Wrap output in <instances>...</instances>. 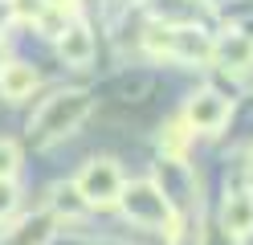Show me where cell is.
I'll return each mask as SVG.
<instances>
[{
	"mask_svg": "<svg viewBox=\"0 0 253 245\" xmlns=\"http://www.w3.org/2000/svg\"><path fill=\"white\" fill-rule=\"evenodd\" d=\"M78 192L86 196V204H115L123 196V176H119L115 163L98 159V163H90V168L78 176Z\"/></svg>",
	"mask_w": 253,
	"mask_h": 245,
	"instance_id": "6da1fadb",
	"label": "cell"
},
{
	"mask_svg": "<svg viewBox=\"0 0 253 245\" xmlns=\"http://www.w3.org/2000/svg\"><path fill=\"white\" fill-rule=\"evenodd\" d=\"M21 168V151H17V143H8V139H0V180H12Z\"/></svg>",
	"mask_w": 253,
	"mask_h": 245,
	"instance_id": "8fae6325",
	"label": "cell"
},
{
	"mask_svg": "<svg viewBox=\"0 0 253 245\" xmlns=\"http://www.w3.org/2000/svg\"><path fill=\"white\" fill-rule=\"evenodd\" d=\"M216 53H220V61H229L233 70H245V65H253V41L241 37V33H229V37L216 45Z\"/></svg>",
	"mask_w": 253,
	"mask_h": 245,
	"instance_id": "ba28073f",
	"label": "cell"
},
{
	"mask_svg": "<svg viewBox=\"0 0 253 245\" xmlns=\"http://www.w3.org/2000/svg\"><path fill=\"white\" fill-rule=\"evenodd\" d=\"M212 45L204 41L200 29H171L168 37V57H184V61H196V57H209Z\"/></svg>",
	"mask_w": 253,
	"mask_h": 245,
	"instance_id": "8992f818",
	"label": "cell"
},
{
	"mask_svg": "<svg viewBox=\"0 0 253 245\" xmlns=\"http://www.w3.org/2000/svg\"><path fill=\"white\" fill-rule=\"evenodd\" d=\"M229 119V102L212 90H204L192 98V106H188V123H192L196 131H216L220 123Z\"/></svg>",
	"mask_w": 253,
	"mask_h": 245,
	"instance_id": "3957f363",
	"label": "cell"
},
{
	"mask_svg": "<svg viewBox=\"0 0 253 245\" xmlns=\"http://www.w3.org/2000/svg\"><path fill=\"white\" fill-rule=\"evenodd\" d=\"M21 229H25V233H21V237H12L8 245H45V241L53 237V217H37V221H25Z\"/></svg>",
	"mask_w": 253,
	"mask_h": 245,
	"instance_id": "9c48e42d",
	"label": "cell"
},
{
	"mask_svg": "<svg viewBox=\"0 0 253 245\" xmlns=\"http://www.w3.org/2000/svg\"><path fill=\"white\" fill-rule=\"evenodd\" d=\"M225 229L237 233V237H245L249 229H253V196L249 192L229 196V204H225Z\"/></svg>",
	"mask_w": 253,
	"mask_h": 245,
	"instance_id": "52a82bcc",
	"label": "cell"
},
{
	"mask_svg": "<svg viewBox=\"0 0 253 245\" xmlns=\"http://www.w3.org/2000/svg\"><path fill=\"white\" fill-rule=\"evenodd\" d=\"M86 110H90V98H86V94H57L53 102L41 110V119H37V135H41V139L61 135V131H70Z\"/></svg>",
	"mask_w": 253,
	"mask_h": 245,
	"instance_id": "7a4b0ae2",
	"label": "cell"
},
{
	"mask_svg": "<svg viewBox=\"0 0 253 245\" xmlns=\"http://www.w3.org/2000/svg\"><path fill=\"white\" fill-rule=\"evenodd\" d=\"M37 90V70L25 61H8L4 70H0V94L8 98V102H21Z\"/></svg>",
	"mask_w": 253,
	"mask_h": 245,
	"instance_id": "277c9868",
	"label": "cell"
},
{
	"mask_svg": "<svg viewBox=\"0 0 253 245\" xmlns=\"http://www.w3.org/2000/svg\"><path fill=\"white\" fill-rule=\"evenodd\" d=\"M12 208H17V188L12 180H0V217H8Z\"/></svg>",
	"mask_w": 253,
	"mask_h": 245,
	"instance_id": "7c38bea8",
	"label": "cell"
},
{
	"mask_svg": "<svg viewBox=\"0 0 253 245\" xmlns=\"http://www.w3.org/2000/svg\"><path fill=\"white\" fill-rule=\"evenodd\" d=\"M188 135H192V131H188V123H171L164 135H160V151H164V155H184Z\"/></svg>",
	"mask_w": 253,
	"mask_h": 245,
	"instance_id": "30bf717a",
	"label": "cell"
},
{
	"mask_svg": "<svg viewBox=\"0 0 253 245\" xmlns=\"http://www.w3.org/2000/svg\"><path fill=\"white\" fill-rule=\"evenodd\" d=\"M57 49H61V57L70 65H86L94 57V37H90L86 25H66L57 33Z\"/></svg>",
	"mask_w": 253,
	"mask_h": 245,
	"instance_id": "5b68a950",
	"label": "cell"
},
{
	"mask_svg": "<svg viewBox=\"0 0 253 245\" xmlns=\"http://www.w3.org/2000/svg\"><path fill=\"white\" fill-rule=\"evenodd\" d=\"M41 0H12V12H17V16H25V21H37V16H41Z\"/></svg>",
	"mask_w": 253,
	"mask_h": 245,
	"instance_id": "4fadbf2b",
	"label": "cell"
}]
</instances>
